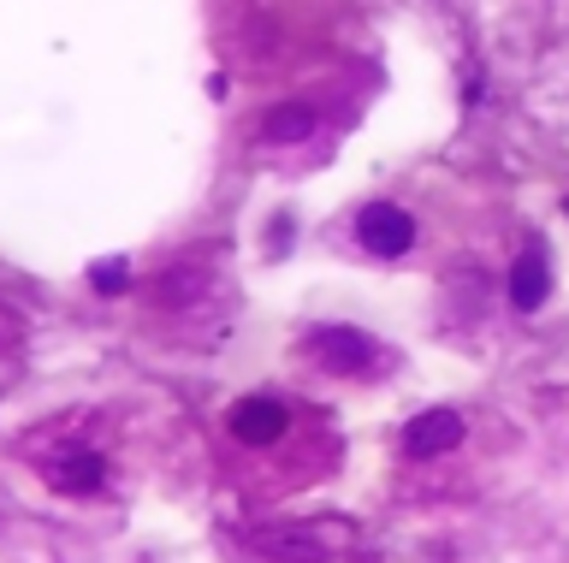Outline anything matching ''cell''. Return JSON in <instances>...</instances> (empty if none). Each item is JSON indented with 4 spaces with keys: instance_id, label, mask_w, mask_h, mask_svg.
Returning <instances> with one entry per match:
<instances>
[{
    "instance_id": "8",
    "label": "cell",
    "mask_w": 569,
    "mask_h": 563,
    "mask_svg": "<svg viewBox=\"0 0 569 563\" xmlns=\"http://www.w3.org/2000/svg\"><path fill=\"white\" fill-rule=\"evenodd\" d=\"M255 545H261V552H280V558H297V563L320 558V545L303 540V533H255Z\"/></svg>"
},
{
    "instance_id": "9",
    "label": "cell",
    "mask_w": 569,
    "mask_h": 563,
    "mask_svg": "<svg viewBox=\"0 0 569 563\" xmlns=\"http://www.w3.org/2000/svg\"><path fill=\"white\" fill-rule=\"evenodd\" d=\"M90 285H95V291H107V297H120L125 285H130V262H120V255H113V262H95L90 267Z\"/></svg>"
},
{
    "instance_id": "10",
    "label": "cell",
    "mask_w": 569,
    "mask_h": 563,
    "mask_svg": "<svg viewBox=\"0 0 569 563\" xmlns=\"http://www.w3.org/2000/svg\"><path fill=\"white\" fill-rule=\"evenodd\" d=\"M564 208H569V202H564Z\"/></svg>"
},
{
    "instance_id": "4",
    "label": "cell",
    "mask_w": 569,
    "mask_h": 563,
    "mask_svg": "<svg viewBox=\"0 0 569 563\" xmlns=\"http://www.w3.org/2000/svg\"><path fill=\"white\" fill-rule=\"evenodd\" d=\"M463 445V415L457 410H421L410 427H403V451L410 457H440Z\"/></svg>"
},
{
    "instance_id": "2",
    "label": "cell",
    "mask_w": 569,
    "mask_h": 563,
    "mask_svg": "<svg viewBox=\"0 0 569 563\" xmlns=\"http://www.w3.org/2000/svg\"><path fill=\"white\" fill-rule=\"evenodd\" d=\"M315 356H320L332 374H368L379 351H374L368 332H356V326H320V332H315Z\"/></svg>"
},
{
    "instance_id": "1",
    "label": "cell",
    "mask_w": 569,
    "mask_h": 563,
    "mask_svg": "<svg viewBox=\"0 0 569 563\" xmlns=\"http://www.w3.org/2000/svg\"><path fill=\"white\" fill-rule=\"evenodd\" d=\"M356 238H362L368 255L398 262V255H410V243H416V220L398 208V202H368V208L356 214Z\"/></svg>"
},
{
    "instance_id": "5",
    "label": "cell",
    "mask_w": 569,
    "mask_h": 563,
    "mask_svg": "<svg viewBox=\"0 0 569 563\" xmlns=\"http://www.w3.org/2000/svg\"><path fill=\"white\" fill-rule=\"evenodd\" d=\"M48 481L60 486V493H101V486H107V463H101L95 451H66L60 463L48 469Z\"/></svg>"
},
{
    "instance_id": "7",
    "label": "cell",
    "mask_w": 569,
    "mask_h": 563,
    "mask_svg": "<svg viewBox=\"0 0 569 563\" xmlns=\"http://www.w3.org/2000/svg\"><path fill=\"white\" fill-rule=\"evenodd\" d=\"M261 137H268V142H309L315 137V107H303V101L273 107L268 119H261Z\"/></svg>"
},
{
    "instance_id": "6",
    "label": "cell",
    "mask_w": 569,
    "mask_h": 563,
    "mask_svg": "<svg viewBox=\"0 0 569 563\" xmlns=\"http://www.w3.org/2000/svg\"><path fill=\"white\" fill-rule=\"evenodd\" d=\"M546 297H551V273H546V255L534 250V255H522V262L510 267V302H516L522 314H534Z\"/></svg>"
},
{
    "instance_id": "3",
    "label": "cell",
    "mask_w": 569,
    "mask_h": 563,
    "mask_svg": "<svg viewBox=\"0 0 569 563\" xmlns=\"http://www.w3.org/2000/svg\"><path fill=\"white\" fill-rule=\"evenodd\" d=\"M226 427H231V439H243V445H273L291 427V410L280 398H243V403H231Z\"/></svg>"
}]
</instances>
